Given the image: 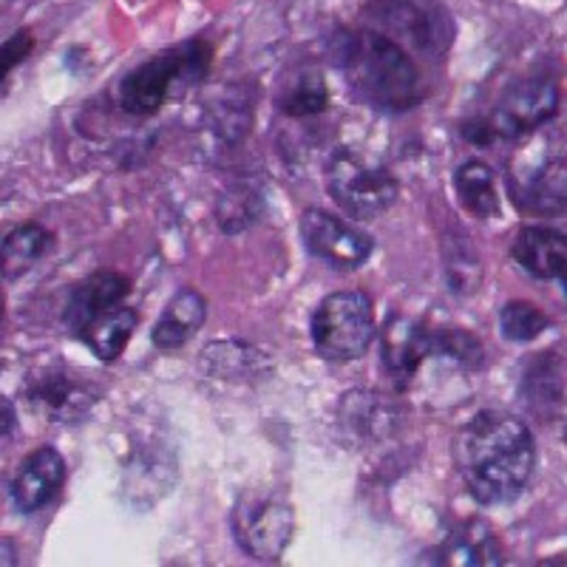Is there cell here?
Returning a JSON list of instances; mask_svg holds the SVG:
<instances>
[{
    "instance_id": "ffe728a7",
    "label": "cell",
    "mask_w": 567,
    "mask_h": 567,
    "mask_svg": "<svg viewBox=\"0 0 567 567\" xmlns=\"http://www.w3.org/2000/svg\"><path fill=\"white\" fill-rule=\"evenodd\" d=\"M329 91L321 71L301 65L281 80L276 94V105L287 116H316L327 109Z\"/></svg>"
},
{
    "instance_id": "2e32d148",
    "label": "cell",
    "mask_w": 567,
    "mask_h": 567,
    "mask_svg": "<svg viewBox=\"0 0 567 567\" xmlns=\"http://www.w3.org/2000/svg\"><path fill=\"white\" fill-rule=\"evenodd\" d=\"M434 565H457V567H483L503 565V548L496 542L494 530L480 519H471L463 528L452 530L445 542L434 550Z\"/></svg>"
},
{
    "instance_id": "8fae6325",
    "label": "cell",
    "mask_w": 567,
    "mask_h": 567,
    "mask_svg": "<svg viewBox=\"0 0 567 567\" xmlns=\"http://www.w3.org/2000/svg\"><path fill=\"white\" fill-rule=\"evenodd\" d=\"M65 483V460L58 449L43 445L38 452L29 454L23 463L14 471L9 494H12L14 508L23 514H34V511L45 508L52 503L58 491Z\"/></svg>"
},
{
    "instance_id": "ba28073f",
    "label": "cell",
    "mask_w": 567,
    "mask_h": 567,
    "mask_svg": "<svg viewBox=\"0 0 567 567\" xmlns=\"http://www.w3.org/2000/svg\"><path fill=\"white\" fill-rule=\"evenodd\" d=\"M559 111V89L548 78H528L511 85L488 116H483L491 140H519Z\"/></svg>"
},
{
    "instance_id": "9c48e42d",
    "label": "cell",
    "mask_w": 567,
    "mask_h": 567,
    "mask_svg": "<svg viewBox=\"0 0 567 567\" xmlns=\"http://www.w3.org/2000/svg\"><path fill=\"white\" fill-rule=\"evenodd\" d=\"M301 239L307 250L336 270H358L369 261L374 241L352 221L338 219L327 210H307L301 216Z\"/></svg>"
},
{
    "instance_id": "484cf974",
    "label": "cell",
    "mask_w": 567,
    "mask_h": 567,
    "mask_svg": "<svg viewBox=\"0 0 567 567\" xmlns=\"http://www.w3.org/2000/svg\"><path fill=\"white\" fill-rule=\"evenodd\" d=\"M434 343H437V354L460 367H477L483 361V343L460 327L434 329Z\"/></svg>"
},
{
    "instance_id": "7a4b0ae2",
    "label": "cell",
    "mask_w": 567,
    "mask_h": 567,
    "mask_svg": "<svg viewBox=\"0 0 567 567\" xmlns=\"http://www.w3.org/2000/svg\"><path fill=\"white\" fill-rule=\"evenodd\" d=\"M329 58L361 103L381 111H406L420 103V71L409 49L378 29H341L329 40Z\"/></svg>"
},
{
    "instance_id": "4fadbf2b",
    "label": "cell",
    "mask_w": 567,
    "mask_h": 567,
    "mask_svg": "<svg viewBox=\"0 0 567 567\" xmlns=\"http://www.w3.org/2000/svg\"><path fill=\"white\" fill-rule=\"evenodd\" d=\"M131 292V281L125 276L114 270H97L91 272L89 278L71 290L69 303H65V312H63V321L65 327L80 336L85 327L97 316H103L105 310H114L120 303L128 298Z\"/></svg>"
},
{
    "instance_id": "277c9868",
    "label": "cell",
    "mask_w": 567,
    "mask_h": 567,
    "mask_svg": "<svg viewBox=\"0 0 567 567\" xmlns=\"http://www.w3.org/2000/svg\"><path fill=\"white\" fill-rule=\"evenodd\" d=\"M374 338L372 298L361 290H341L323 298L312 316V343L332 363L358 361Z\"/></svg>"
},
{
    "instance_id": "44dd1931",
    "label": "cell",
    "mask_w": 567,
    "mask_h": 567,
    "mask_svg": "<svg viewBox=\"0 0 567 567\" xmlns=\"http://www.w3.org/2000/svg\"><path fill=\"white\" fill-rule=\"evenodd\" d=\"M341 420L358 437H383L392 432L398 414L381 394L349 392L341 403Z\"/></svg>"
},
{
    "instance_id": "ac0fdd59",
    "label": "cell",
    "mask_w": 567,
    "mask_h": 567,
    "mask_svg": "<svg viewBox=\"0 0 567 567\" xmlns=\"http://www.w3.org/2000/svg\"><path fill=\"white\" fill-rule=\"evenodd\" d=\"M454 194L457 202L477 219L499 216V190H496L494 171L483 159H468L454 171Z\"/></svg>"
},
{
    "instance_id": "6da1fadb",
    "label": "cell",
    "mask_w": 567,
    "mask_h": 567,
    "mask_svg": "<svg viewBox=\"0 0 567 567\" xmlns=\"http://www.w3.org/2000/svg\"><path fill=\"white\" fill-rule=\"evenodd\" d=\"M454 463L480 505L514 503L534 477V434L514 414L483 412L460 429Z\"/></svg>"
},
{
    "instance_id": "52a82bcc",
    "label": "cell",
    "mask_w": 567,
    "mask_h": 567,
    "mask_svg": "<svg viewBox=\"0 0 567 567\" xmlns=\"http://www.w3.org/2000/svg\"><path fill=\"white\" fill-rule=\"evenodd\" d=\"M369 29L398 40L403 49L417 54H440L452 43V27L440 12H432L417 0H367L363 7Z\"/></svg>"
},
{
    "instance_id": "5bb4252c",
    "label": "cell",
    "mask_w": 567,
    "mask_h": 567,
    "mask_svg": "<svg viewBox=\"0 0 567 567\" xmlns=\"http://www.w3.org/2000/svg\"><path fill=\"white\" fill-rule=\"evenodd\" d=\"M511 256L534 278H561L567 270V236L550 227H523Z\"/></svg>"
},
{
    "instance_id": "9a60e30c",
    "label": "cell",
    "mask_w": 567,
    "mask_h": 567,
    "mask_svg": "<svg viewBox=\"0 0 567 567\" xmlns=\"http://www.w3.org/2000/svg\"><path fill=\"white\" fill-rule=\"evenodd\" d=\"M514 199L523 210L536 216H554L567 210V162L550 156L530 171L523 185H514Z\"/></svg>"
},
{
    "instance_id": "e0dca14e",
    "label": "cell",
    "mask_w": 567,
    "mask_h": 567,
    "mask_svg": "<svg viewBox=\"0 0 567 567\" xmlns=\"http://www.w3.org/2000/svg\"><path fill=\"white\" fill-rule=\"evenodd\" d=\"M205 318H207L205 296L187 287V290H179L174 298H171L165 312L159 316V321H156L154 329H151V341H154V347L165 349V352L185 347V343L199 332Z\"/></svg>"
},
{
    "instance_id": "d6986e66",
    "label": "cell",
    "mask_w": 567,
    "mask_h": 567,
    "mask_svg": "<svg viewBox=\"0 0 567 567\" xmlns=\"http://www.w3.org/2000/svg\"><path fill=\"white\" fill-rule=\"evenodd\" d=\"M136 323H140V316L131 307H114V310H105L103 316L94 318L80 332V338H83L91 352L97 354L100 361L114 363L128 347Z\"/></svg>"
},
{
    "instance_id": "f1b7e54d",
    "label": "cell",
    "mask_w": 567,
    "mask_h": 567,
    "mask_svg": "<svg viewBox=\"0 0 567 567\" xmlns=\"http://www.w3.org/2000/svg\"><path fill=\"white\" fill-rule=\"evenodd\" d=\"M559 281H561V284H565V292H567V270H565V276H561V278H559Z\"/></svg>"
},
{
    "instance_id": "3957f363",
    "label": "cell",
    "mask_w": 567,
    "mask_h": 567,
    "mask_svg": "<svg viewBox=\"0 0 567 567\" xmlns=\"http://www.w3.org/2000/svg\"><path fill=\"white\" fill-rule=\"evenodd\" d=\"M210 45L205 40H185L179 45H171L120 80L116 103L125 114H154L165 103L185 97L187 91L205 80L210 69Z\"/></svg>"
},
{
    "instance_id": "603a6c76",
    "label": "cell",
    "mask_w": 567,
    "mask_h": 567,
    "mask_svg": "<svg viewBox=\"0 0 567 567\" xmlns=\"http://www.w3.org/2000/svg\"><path fill=\"white\" fill-rule=\"evenodd\" d=\"M261 213H265V199H261L256 187L233 185L219 196L216 221H219L221 230L236 236V233H245L247 227L256 225L261 219Z\"/></svg>"
},
{
    "instance_id": "cb8c5ba5",
    "label": "cell",
    "mask_w": 567,
    "mask_h": 567,
    "mask_svg": "<svg viewBox=\"0 0 567 567\" xmlns=\"http://www.w3.org/2000/svg\"><path fill=\"white\" fill-rule=\"evenodd\" d=\"M499 327L503 336L514 343H528L539 338L550 327L548 316L530 301H508L499 312Z\"/></svg>"
},
{
    "instance_id": "5b68a950",
    "label": "cell",
    "mask_w": 567,
    "mask_h": 567,
    "mask_svg": "<svg viewBox=\"0 0 567 567\" xmlns=\"http://www.w3.org/2000/svg\"><path fill=\"white\" fill-rule=\"evenodd\" d=\"M329 196L354 219H378L398 202V182L383 165L341 148L327 165Z\"/></svg>"
},
{
    "instance_id": "83f0119b",
    "label": "cell",
    "mask_w": 567,
    "mask_h": 567,
    "mask_svg": "<svg viewBox=\"0 0 567 567\" xmlns=\"http://www.w3.org/2000/svg\"><path fill=\"white\" fill-rule=\"evenodd\" d=\"M3 412H7V420H3V425H7V429H3V437L9 440V434H12V429H14V412H12V403H9V400H3Z\"/></svg>"
},
{
    "instance_id": "7c38bea8",
    "label": "cell",
    "mask_w": 567,
    "mask_h": 567,
    "mask_svg": "<svg viewBox=\"0 0 567 567\" xmlns=\"http://www.w3.org/2000/svg\"><path fill=\"white\" fill-rule=\"evenodd\" d=\"M29 406L40 417L52 420V423H71L91 412L94 406V392L83 381L71 378L65 372H45L38 374L27 389Z\"/></svg>"
},
{
    "instance_id": "4316f807",
    "label": "cell",
    "mask_w": 567,
    "mask_h": 567,
    "mask_svg": "<svg viewBox=\"0 0 567 567\" xmlns=\"http://www.w3.org/2000/svg\"><path fill=\"white\" fill-rule=\"evenodd\" d=\"M29 52H32V34H12V38L7 40V45H3V65H7V74H12L14 65H18L20 60H27Z\"/></svg>"
},
{
    "instance_id": "8992f818",
    "label": "cell",
    "mask_w": 567,
    "mask_h": 567,
    "mask_svg": "<svg viewBox=\"0 0 567 567\" xmlns=\"http://www.w3.org/2000/svg\"><path fill=\"white\" fill-rule=\"evenodd\" d=\"M239 548L258 561H278L296 534V514L276 494H245L230 514Z\"/></svg>"
},
{
    "instance_id": "d4e9b609",
    "label": "cell",
    "mask_w": 567,
    "mask_h": 567,
    "mask_svg": "<svg viewBox=\"0 0 567 567\" xmlns=\"http://www.w3.org/2000/svg\"><path fill=\"white\" fill-rule=\"evenodd\" d=\"M165 474L176 477L174 457L162 460V452L140 454V457H136V463L128 465V483H125V488L134 494V499H140V494L145 491V483H148V488L168 491V485H171L168 480L162 483V477H165Z\"/></svg>"
},
{
    "instance_id": "30bf717a",
    "label": "cell",
    "mask_w": 567,
    "mask_h": 567,
    "mask_svg": "<svg viewBox=\"0 0 567 567\" xmlns=\"http://www.w3.org/2000/svg\"><path fill=\"white\" fill-rule=\"evenodd\" d=\"M432 354H437L434 329H429L417 318L392 316L386 321V327L381 329L383 369H386V374L392 378V383L400 392L412 386L414 374L420 372V367Z\"/></svg>"
},
{
    "instance_id": "7402d4cb",
    "label": "cell",
    "mask_w": 567,
    "mask_h": 567,
    "mask_svg": "<svg viewBox=\"0 0 567 567\" xmlns=\"http://www.w3.org/2000/svg\"><path fill=\"white\" fill-rule=\"evenodd\" d=\"M49 250H52V233L43 225H38V221L18 225L3 241V272H7V278L20 276L32 265H38Z\"/></svg>"
}]
</instances>
